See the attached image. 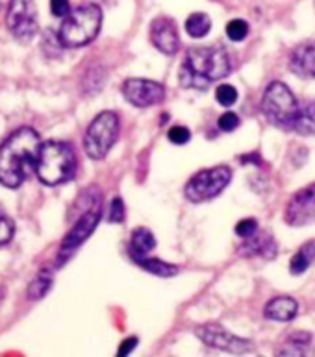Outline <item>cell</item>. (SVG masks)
Here are the masks:
<instances>
[{
	"mask_svg": "<svg viewBox=\"0 0 315 357\" xmlns=\"http://www.w3.org/2000/svg\"><path fill=\"white\" fill-rule=\"evenodd\" d=\"M41 137L34 128H19L0 146V183L10 189L21 187L36 171Z\"/></svg>",
	"mask_w": 315,
	"mask_h": 357,
	"instance_id": "6da1fadb",
	"label": "cell"
},
{
	"mask_svg": "<svg viewBox=\"0 0 315 357\" xmlns=\"http://www.w3.org/2000/svg\"><path fill=\"white\" fill-rule=\"evenodd\" d=\"M230 73V58L223 47L189 48L180 67V84L187 89H206Z\"/></svg>",
	"mask_w": 315,
	"mask_h": 357,
	"instance_id": "7a4b0ae2",
	"label": "cell"
},
{
	"mask_svg": "<svg viewBox=\"0 0 315 357\" xmlns=\"http://www.w3.org/2000/svg\"><path fill=\"white\" fill-rule=\"evenodd\" d=\"M76 172V155L69 143L47 141L39 149L36 174L45 185H61L73 180Z\"/></svg>",
	"mask_w": 315,
	"mask_h": 357,
	"instance_id": "3957f363",
	"label": "cell"
},
{
	"mask_svg": "<svg viewBox=\"0 0 315 357\" xmlns=\"http://www.w3.org/2000/svg\"><path fill=\"white\" fill-rule=\"evenodd\" d=\"M102 24V10L96 4H86L65 17L58 32V41L65 48H80L98 36Z\"/></svg>",
	"mask_w": 315,
	"mask_h": 357,
	"instance_id": "277c9868",
	"label": "cell"
},
{
	"mask_svg": "<svg viewBox=\"0 0 315 357\" xmlns=\"http://www.w3.org/2000/svg\"><path fill=\"white\" fill-rule=\"evenodd\" d=\"M262 112L271 124L278 128L291 130L295 115L299 112V102L286 84L272 82L263 93Z\"/></svg>",
	"mask_w": 315,
	"mask_h": 357,
	"instance_id": "5b68a950",
	"label": "cell"
},
{
	"mask_svg": "<svg viewBox=\"0 0 315 357\" xmlns=\"http://www.w3.org/2000/svg\"><path fill=\"white\" fill-rule=\"evenodd\" d=\"M119 135V117L113 112L98 113L84 135V150L91 160L106 158Z\"/></svg>",
	"mask_w": 315,
	"mask_h": 357,
	"instance_id": "8992f818",
	"label": "cell"
},
{
	"mask_svg": "<svg viewBox=\"0 0 315 357\" xmlns=\"http://www.w3.org/2000/svg\"><path fill=\"white\" fill-rule=\"evenodd\" d=\"M232 180V171L228 167H214L206 171L197 172L186 183L184 195L189 202H206L210 198L219 197Z\"/></svg>",
	"mask_w": 315,
	"mask_h": 357,
	"instance_id": "52a82bcc",
	"label": "cell"
},
{
	"mask_svg": "<svg viewBox=\"0 0 315 357\" xmlns=\"http://www.w3.org/2000/svg\"><path fill=\"white\" fill-rule=\"evenodd\" d=\"M6 26L19 43H30L39 30L38 10L34 0H10Z\"/></svg>",
	"mask_w": 315,
	"mask_h": 357,
	"instance_id": "ba28073f",
	"label": "cell"
},
{
	"mask_svg": "<svg viewBox=\"0 0 315 357\" xmlns=\"http://www.w3.org/2000/svg\"><path fill=\"white\" fill-rule=\"evenodd\" d=\"M195 335L208 347H214L217 350H225L228 354H245L251 352L252 342L247 341V339H241V337H235L234 333H230L228 330H225L223 326L219 324H204L198 326L195 330Z\"/></svg>",
	"mask_w": 315,
	"mask_h": 357,
	"instance_id": "9c48e42d",
	"label": "cell"
},
{
	"mask_svg": "<svg viewBox=\"0 0 315 357\" xmlns=\"http://www.w3.org/2000/svg\"><path fill=\"white\" fill-rule=\"evenodd\" d=\"M98 220H101V202L93 204L86 213L76 220V224L73 226V229H71L69 234L65 235L64 241H61L59 261L64 263L65 259H67V257H69L71 254H73V252L82 245V243H86L87 237L95 231Z\"/></svg>",
	"mask_w": 315,
	"mask_h": 357,
	"instance_id": "30bf717a",
	"label": "cell"
},
{
	"mask_svg": "<svg viewBox=\"0 0 315 357\" xmlns=\"http://www.w3.org/2000/svg\"><path fill=\"white\" fill-rule=\"evenodd\" d=\"M124 98L135 107H150L166 98V89L161 84L143 78H130L123 84Z\"/></svg>",
	"mask_w": 315,
	"mask_h": 357,
	"instance_id": "8fae6325",
	"label": "cell"
},
{
	"mask_svg": "<svg viewBox=\"0 0 315 357\" xmlns=\"http://www.w3.org/2000/svg\"><path fill=\"white\" fill-rule=\"evenodd\" d=\"M284 217L289 226H306L315 222V183L295 192L288 202Z\"/></svg>",
	"mask_w": 315,
	"mask_h": 357,
	"instance_id": "7c38bea8",
	"label": "cell"
},
{
	"mask_svg": "<svg viewBox=\"0 0 315 357\" xmlns=\"http://www.w3.org/2000/svg\"><path fill=\"white\" fill-rule=\"evenodd\" d=\"M150 41L160 52L173 54L178 52L180 48V38H178V28L173 19L169 17H158L150 24Z\"/></svg>",
	"mask_w": 315,
	"mask_h": 357,
	"instance_id": "4fadbf2b",
	"label": "cell"
},
{
	"mask_svg": "<svg viewBox=\"0 0 315 357\" xmlns=\"http://www.w3.org/2000/svg\"><path fill=\"white\" fill-rule=\"evenodd\" d=\"M289 69L300 78H315V43H302L289 56Z\"/></svg>",
	"mask_w": 315,
	"mask_h": 357,
	"instance_id": "5bb4252c",
	"label": "cell"
},
{
	"mask_svg": "<svg viewBox=\"0 0 315 357\" xmlns=\"http://www.w3.org/2000/svg\"><path fill=\"white\" fill-rule=\"evenodd\" d=\"M240 254H243V256H263L268 259H272L277 256V243L272 241L271 235L256 231L251 237H247L245 243L241 245Z\"/></svg>",
	"mask_w": 315,
	"mask_h": 357,
	"instance_id": "9a60e30c",
	"label": "cell"
},
{
	"mask_svg": "<svg viewBox=\"0 0 315 357\" xmlns=\"http://www.w3.org/2000/svg\"><path fill=\"white\" fill-rule=\"evenodd\" d=\"M299 313V304L289 296H277L265 305V319L278 320V322H289Z\"/></svg>",
	"mask_w": 315,
	"mask_h": 357,
	"instance_id": "2e32d148",
	"label": "cell"
},
{
	"mask_svg": "<svg viewBox=\"0 0 315 357\" xmlns=\"http://www.w3.org/2000/svg\"><path fill=\"white\" fill-rule=\"evenodd\" d=\"M156 239L154 234L147 228H135L132 231V239H130L129 252L134 261H139L143 257H149V254L154 250Z\"/></svg>",
	"mask_w": 315,
	"mask_h": 357,
	"instance_id": "e0dca14e",
	"label": "cell"
},
{
	"mask_svg": "<svg viewBox=\"0 0 315 357\" xmlns=\"http://www.w3.org/2000/svg\"><path fill=\"white\" fill-rule=\"evenodd\" d=\"M293 132L299 135H315V104L314 102H305L299 106V112L295 115Z\"/></svg>",
	"mask_w": 315,
	"mask_h": 357,
	"instance_id": "ac0fdd59",
	"label": "cell"
},
{
	"mask_svg": "<svg viewBox=\"0 0 315 357\" xmlns=\"http://www.w3.org/2000/svg\"><path fill=\"white\" fill-rule=\"evenodd\" d=\"M314 259L315 245L314 243H306V245L291 257V261H289V271H291V274H295V276H299V274H302V272H306L310 268Z\"/></svg>",
	"mask_w": 315,
	"mask_h": 357,
	"instance_id": "d6986e66",
	"label": "cell"
},
{
	"mask_svg": "<svg viewBox=\"0 0 315 357\" xmlns=\"http://www.w3.org/2000/svg\"><path fill=\"white\" fill-rule=\"evenodd\" d=\"M310 341V333H305V331L293 333V335L288 337V342L278 350V354H282V356H305L308 352Z\"/></svg>",
	"mask_w": 315,
	"mask_h": 357,
	"instance_id": "ffe728a7",
	"label": "cell"
},
{
	"mask_svg": "<svg viewBox=\"0 0 315 357\" xmlns=\"http://www.w3.org/2000/svg\"><path fill=\"white\" fill-rule=\"evenodd\" d=\"M50 287H52V272L48 271V268H43L38 276L34 278L32 283H30V287H28V298L41 300L50 291Z\"/></svg>",
	"mask_w": 315,
	"mask_h": 357,
	"instance_id": "44dd1931",
	"label": "cell"
},
{
	"mask_svg": "<svg viewBox=\"0 0 315 357\" xmlns=\"http://www.w3.org/2000/svg\"><path fill=\"white\" fill-rule=\"evenodd\" d=\"M135 263H138L139 267L143 268V271L152 272V274H156V276L171 278L178 274V267H175V265H171V263L161 261V259H154V257H143V259H139V261Z\"/></svg>",
	"mask_w": 315,
	"mask_h": 357,
	"instance_id": "7402d4cb",
	"label": "cell"
},
{
	"mask_svg": "<svg viewBox=\"0 0 315 357\" xmlns=\"http://www.w3.org/2000/svg\"><path fill=\"white\" fill-rule=\"evenodd\" d=\"M186 30L191 38L200 39L210 33V30H212V21H210V17L206 13H193V15L187 17Z\"/></svg>",
	"mask_w": 315,
	"mask_h": 357,
	"instance_id": "603a6c76",
	"label": "cell"
},
{
	"mask_svg": "<svg viewBox=\"0 0 315 357\" xmlns=\"http://www.w3.org/2000/svg\"><path fill=\"white\" fill-rule=\"evenodd\" d=\"M215 98L221 106H234L235 100H237V91L230 84H223L215 89Z\"/></svg>",
	"mask_w": 315,
	"mask_h": 357,
	"instance_id": "cb8c5ba5",
	"label": "cell"
},
{
	"mask_svg": "<svg viewBox=\"0 0 315 357\" xmlns=\"http://www.w3.org/2000/svg\"><path fill=\"white\" fill-rule=\"evenodd\" d=\"M15 235V222L0 209V245H8Z\"/></svg>",
	"mask_w": 315,
	"mask_h": 357,
	"instance_id": "d4e9b609",
	"label": "cell"
},
{
	"mask_svg": "<svg viewBox=\"0 0 315 357\" xmlns=\"http://www.w3.org/2000/svg\"><path fill=\"white\" fill-rule=\"evenodd\" d=\"M249 33V24L241 19H234V21L228 22L226 26V36H228L232 41H243Z\"/></svg>",
	"mask_w": 315,
	"mask_h": 357,
	"instance_id": "484cf974",
	"label": "cell"
},
{
	"mask_svg": "<svg viewBox=\"0 0 315 357\" xmlns=\"http://www.w3.org/2000/svg\"><path fill=\"white\" fill-rule=\"evenodd\" d=\"M258 231V222L256 219H243L240 222L235 224V234L247 239V237H251Z\"/></svg>",
	"mask_w": 315,
	"mask_h": 357,
	"instance_id": "4316f807",
	"label": "cell"
},
{
	"mask_svg": "<svg viewBox=\"0 0 315 357\" xmlns=\"http://www.w3.org/2000/svg\"><path fill=\"white\" fill-rule=\"evenodd\" d=\"M108 220L113 224H119L124 220V202L121 198H113L112 206H110V215H108Z\"/></svg>",
	"mask_w": 315,
	"mask_h": 357,
	"instance_id": "83f0119b",
	"label": "cell"
},
{
	"mask_svg": "<svg viewBox=\"0 0 315 357\" xmlns=\"http://www.w3.org/2000/svg\"><path fill=\"white\" fill-rule=\"evenodd\" d=\"M169 141L175 144H186L189 139H191V134H189V130L186 126H173L169 130V134H167Z\"/></svg>",
	"mask_w": 315,
	"mask_h": 357,
	"instance_id": "f1b7e54d",
	"label": "cell"
},
{
	"mask_svg": "<svg viewBox=\"0 0 315 357\" xmlns=\"http://www.w3.org/2000/svg\"><path fill=\"white\" fill-rule=\"evenodd\" d=\"M237 126H240V117H237L235 113L228 112L219 117V128L223 130V132H234Z\"/></svg>",
	"mask_w": 315,
	"mask_h": 357,
	"instance_id": "f546056e",
	"label": "cell"
},
{
	"mask_svg": "<svg viewBox=\"0 0 315 357\" xmlns=\"http://www.w3.org/2000/svg\"><path fill=\"white\" fill-rule=\"evenodd\" d=\"M50 11L54 17H67L71 13L69 0H50Z\"/></svg>",
	"mask_w": 315,
	"mask_h": 357,
	"instance_id": "4dcf8cb0",
	"label": "cell"
},
{
	"mask_svg": "<svg viewBox=\"0 0 315 357\" xmlns=\"http://www.w3.org/2000/svg\"><path fill=\"white\" fill-rule=\"evenodd\" d=\"M138 347V337H130V339H126V341L119 347V356H129L134 348Z\"/></svg>",
	"mask_w": 315,
	"mask_h": 357,
	"instance_id": "1f68e13d",
	"label": "cell"
}]
</instances>
